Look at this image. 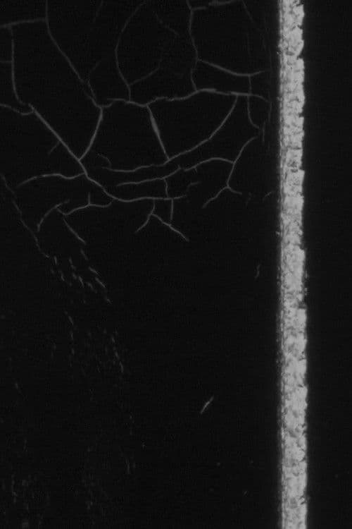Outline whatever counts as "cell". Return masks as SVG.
Masks as SVG:
<instances>
[{
    "instance_id": "obj_1",
    "label": "cell",
    "mask_w": 352,
    "mask_h": 529,
    "mask_svg": "<svg viewBox=\"0 0 352 529\" xmlns=\"http://www.w3.org/2000/svg\"><path fill=\"white\" fill-rule=\"evenodd\" d=\"M11 28L18 98L37 111L80 160L91 145L101 115L90 87L52 39L46 21Z\"/></svg>"
},
{
    "instance_id": "obj_2",
    "label": "cell",
    "mask_w": 352,
    "mask_h": 529,
    "mask_svg": "<svg viewBox=\"0 0 352 529\" xmlns=\"http://www.w3.org/2000/svg\"><path fill=\"white\" fill-rule=\"evenodd\" d=\"M143 3L142 1H47L49 32L87 85L88 76L96 66L115 53L127 20Z\"/></svg>"
},
{
    "instance_id": "obj_3",
    "label": "cell",
    "mask_w": 352,
    "mask_h": 529,
    "mask_svg": "<svg viewBox=\"0 0 352 529\" xmlns=\"http://www.w3.org/2000/svg\"><path fill=\"white\" fill-rule=\"evenodd\" d=\"M1 173L13 189L50 175L73 178L84 169L58 135L34 112L1 106Z\"/></svg>"
},
{
    "instance_id": "obj_4",
    "label": "cell",
    "mask_w": 352,
    "mask_h": 529,
    "mask_svg": "<svg viewBox=\"0 0 352 529\" xmlns=\"http://www.w3.org/2000/svg\"><path fill=\"white\" fill-rule=\"evenodd\" d=\"M190 34L202 61L241 74L265 71L269 67L263 34L242 1L194 10Z\"/></svg>"
},
{
    "instance_id": "obj_5",
    "label": "cell",
    "mask_w": 352,
    "mask_h": 529,
    "mask_svg": "<svg viewBox=\"0 0 352 529\" xmlns=\"http://www.w3.org/2000/svg\"><path fill=\"white\" fill-rule=\"evenodd\" d=\"M87 152L104 160L103 168L115 171H133L168 161L148 108L120 100L102 109Z\"/></svg>"
},
{
    "instance_id": "obj_6",
    "label": "cell",
    "mask_w": 352,
    "mask_h": 529,
    "mask_svg": "<svg viewBox=\"0 0 352 529\" xmlns=\"http://www.w3.org/2000/svg\"><path fill=\"white\" fill-rule=\"evenodd\" d=\"M234 95L201 91L182 99H159L149 105L168 160L203 143L222 124Z\"/></svg>"
},
{
    "instance_id": "obj_7",
    "label": "cell",
    "mask_w": 352,
    "mask_h": 529,
    "mask_svg": "<svg viewBox=\"0 0 352 529\" xmlns=\"http://www.w3.org/2000/svg\"><path fill=\"white\" fill-rule=\"evenodd\" d=\"M14 193L23 219L33 230L54 205L61 202L64 203L62 212L69 213L67 201L74 212L89 204L106 205L113 198L86 174L73 178L39 177L14 188Z\"/></svg>"
},
{
    "instance_id": "obj_8",
    "label": "cell",
    "mask_w": 352,
    "mask_h": 529,
    "mask_svg": "<svg viewBox=\"0 0 352 529\" xmlns=\"http://www.w3.org/2000/svg\"><path fill=\"white\" fill-rule=\"evenodd\" d=\"M176 36L144 1L127 20L117 45L118 68L127 83L133 84L153 73Z\"/></svg>"
},
{
    "instance_id": "obj_9",
    "label": "cell",
    "mask_w": 352,
    "mask_h": 529,
    "mask_svg": "<svg viewBox=\"0 0 352 529\" xmlns=\"http://www.w3.org/2000/svg\"><path fill=\"white\" fill-rule=\"evenodd\" d=\"M192 39L177 35L158 67L130 85L132 102L145 104L158 98H176L194 92L192 71L196 63Z\"/></svg>"
},
{
    "instance_id": "obj_10",
    "label": "cell",
    "mask_w": 352,
    "mask_h": 529,
    "mask_svg": "<svg viewBox=\"0 0 352 529\" xmlns=\"http://www.w3.org/2000/svg\"><path fill=\"white\" fill-rule=\"evenodd\" d=\"M257 129L249 119L247 97L239 96L227 118L209 139L168 161L175 170L178 167L188 169V166L191 169L194 161L204 159L207 154H214L217 159L218 154H232L233 151L239 154L246 145L256 138L253 133Z\"/></svg>"
},
{
    "instance_id": "obj_11",
    "label": "cell",
    "mask_w": 352,
    "mask_h": 529,
    "mask_svg": "<svg viewBox=\"0 0 352 529\" xmlns=\"http://www.w3.org/2000/svg\"><path fill=\"white\" fill-rule=\"evenodd\" d=\"M118 68L115 53L100 61L88 76L96 104L108 106L114 99L129 100L130 92Z\"/></svg>"
},
{
    "instance_id": "obj_12",
    "label": "cell",
    "mask_w": 352,
    "mask_h": 529,
    "mask_svg": "<svg viewBox=\"0 0 352 529\" xmlns=\"http://www.w3.org/2000/svg\"><path fill=\"white\" fill-rule=\"evenodd\" d=\"M192 81L197 90L208 89L224 93L250 92L249 78L233 74L206 62L199 61L192 71Z\"/></svg>"
},
{
    "instance_id": "obj_13",
    "label": "cell",
    "mask_w": 352,
    "mask_h": 529,
    "mask_svg": "<svg viewBox=\"0 0 352 529\" xmlns=\"http://www.w3.org/2000/svg\"><path fill=\"white\" fill-rule=\"evenodd\" d=\"M161 22L177 35L191 38V11L184 1H148Z\"/></svg>"
},
{
    "instance_id": "obj_14",
    "label": "cell",
    "mask_w": 352,
    "mask_h": 529,
    "mask_svg": "<svg viewBox=\"0 0 352 529\" xmlns=\"http://www.w3.org/2000/svg\"><path fill=\"white\" fill-rule=\"evenodd\" d=\"M46 1L2 0L1 25L4 26L14 22L45 18L47 15Z\"/></svg>"
},
{
    "instance_id": "obj_15",
    "label": "cell",
    "mask_w": 352,
    "mask_h": 529,
    "mask_svg": "<svg viewBox=\"0 0 352 529\" xmlns=\"http://www.w3.org/2000/svg\"><path fill=\"white\" fill-rule=\"evenodd\" d=\"M1 102L23 114L32 112V107L22 102L15 93L11 62L1 61Z\"/></svg>"
},
{
    "instance_id": "obj_16",
    "label": "cell",
    "mask_w": 352,
    "mask_h": 529,
    "mask_svg": "<svg viewBox=\"0 0 352 529\" xmlns=\"http://www.w3.org/2000/svg\"><path fill=\"white\" fill-rule=\"evenodd\" d=\"M269 104L262 97L251 95L248 99V114L253 125L259 128L269 112Z\"/></svg>"
},
{
    "instance_id": "obj_17",
    "label": "cell",
    "mask_w": 352,
    "mask_h": 529,
    "mask_svg": "<svg viewBox=\"0 0 352 529\" xmlns=\"http://www.w3.org/2000/svg\"><path fill=\"white\" fill-rule=\"evenodd\" d=\"M250 92L255 96L269 99V73L266 71L259 72L249 78Z\"/></svg>"
},
{
    "instance_id": "obj_18",
    "label": "cell",
    "mask_w": 352,
    "mask_h": 529,
    "mask_svg": "<svg viewBox=\"0 0 352 529\" xmlns=\"http://www.w3.org/2000/svg\"><path fill=\"white\" fill-rule=\"evenodd\" d=\"M13 36L11 28L1 27V61L10 62L13 56Z\"/></svg>"
},
{
    "instance_id": "obj_19",
    "label": "cell",
    "mask_w": 352,
    "mask_h": 529,
    "mask_svg": "<svg viewBox=\"0 0 352 529\" xmlns=\"http://www.w3.org/2000/svg\"><path fill=\"white\" fill-rule=\"evenodd\" d=\"M188 4H189V6L192 8H205L208 6L211 1H189Z\"/></svg>"
},
{
    "instance_id": "obj_20",
    "label": "cell",
    "mask_w": 352,
    "mask_h": 529,
    "mask_svg": "<svg viewBox=\"0 0 352 529\" xmlns=\"http://www.w3.org/2000/svg\"><path fill=\"white\" fill-rule=\"evenodd\" d=\"M68 318L70 319V322H71L72 323H73V320H72L71 317H68Z\"/></svg>"
}]
</instances>
